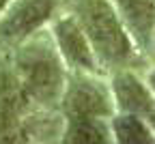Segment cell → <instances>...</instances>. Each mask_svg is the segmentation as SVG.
Masks as SVG:
<instances>
[{
  "mask_svg": "<svg viewBox=\"0 0 155 144\" xmlns=\"http://www.w3.org/2000/svg\"><path fill=\"white\" fill-rule=\"evenodd\" d=\"M67 0H13L0 15V50H13L32 34L50 28Z\"/></svg>",
  "mask_w": 155,
  "mask_h": 144,
  "instance_id": "5",
  "label": "cell"
},
{
  "mask_svg": "<svg viewBox=\"0 0 155 144\" xmlns=\"http://www.w3.org/2000/svg\"><path fill=\"white\" fill-rule=\"evenodd\" d=\"M65 118L58 110L32 103L17 80L11 56L0 54V142H45L61 140Z\"/></svg>",
  "mask_w": 155,
  "mask_h": 144,
  "instance_id": "1",
  "label": "cell"
},
{
  "mask_svg": "<svg viewBox=\"0 0 155 144\" xmlns=\"http://www.w3.org/2000/svg\"><path fill=\"white\" fill-rule=\"evenodd\" d=\"M149 56H155V30H153V37H151V45H149Z\"/></svg>",
  "mask_w": 155,
  "mask_h": 144,
  "instance_id": "13",
  "label": "cell"
},
{
  "mask_svg": "<svg viewBox=\"0 0 155 144\" xmlns=\"http://www.w3.org/2000/svg\"><path fill=\"white\" fill-rule=\"evenodd\" d=\"M58 110H61L63 118L71 116L110 118L116 112L108 80H104L101 73H86V71L67 73Z\"/></svg>",
  "mask_w": 155,
  "mask_h": 144,
  "instance_id": "4",
  "label": "cell"
},
{
  "mask_svg": "<svg viewBox=\"0 0 155 144\" xmlns=\"http://www.w3.org/2000/svg\"><path fill=\"white\" fill-rule=\"evenodd\" d=\"M61 142H65V144H108V142H112L110 118H95V116L65 118Z\"/></svg>",
  "mask_w": 155,
  "mask_h": 144,
  "instance_id": "9",
  "label": "cell"
},
{
  "mask_svg": "<svg viewBox=\"0 0 155 144\" xmlns=\"http://www.w3.org/2000/svg\"><path fill=\"white\" fill-rule=\"evenodd\" d=\"M110 131L116 144H155L151 123L131 112H114L110 116Z\"/></svg>",
  "mask_w": 155,
  "mask_h": 144,
  "instance_id": "10",
  "label": "cell"
},
{
  "mask_svg": "<svg viewBox=\"0 0 155 144\" xmlns=\"http://www.w3.org/2000/svg\"><path fill=\"white\" fill-rule=\"evenodd\" d=\"M69 11L86 32L104 73L136 69L142 63L144 54L136 47L110 0H69Z\"/></svg>",
  "mask_w": 155,
  "mask_h": 144,
  "instance_id": "3",
  "label": "cell"
},
{
  "mask_svg": "<svg viewBox=\"0 0 155 144\" xmlns=\"http://www.w3.org/2000/svg\"><path fill=\"white\" fill-rule=\"evenodd\" d=\"M108 84L116 112H131L147 118L149 123L153 120L155 97L144 82V75H138L136 69H116L108 73Z\"/></svg>",
  "mask_w": 155,
  "mask_h": 144,
  "instance_id": "7",
  "label": "cell"
},
{
  "mask_svg": "<svg viewBox=\"0 0 155 144\" xmlns=\"http://www.w3.org/2000/svg\"><path fill=\"white\" fill-rule=\"evenodd\" d=\"M121 15L140 54L149 56L151 37L155 30V0H110Z\"/></svg>",
  "mask_w": 155,
  "mask_h": 144,
  "instance_id": "8",
  "label": "cell"
},
{
  "mask_svg": "<svg viewBox=\"0 0 155 144\" xmlns=\"http://www.w3.org/2000/svg\"><path fill=\"white\" fill-rule=\"evenodd\" d=\"M9 52L13 71L32 103L43 110H58L69 69L54 45L50 28L32 34Z\"/></svg>",
  "mask_w": 155,
  "mask_h": 144,
  "instance_id": "2",
  "label": "cell"
},
{
  "mask_svg": "<svg viewBox=\"0 0 155 144\" xmlns=\"http://www.w3.org/2000/svg\"><path fill=\"white\" fill-rule=\"evenodd\" d=\"M50 34L69 71H86L104 75L86 32L82 30L80 22L71 11H63L54 17V22L50 24Z\"/></svg>",
  "mask_w": 155,
  "mask_h": 144,
  "instance_id": "6",
  "label": "cell"
},
{
  "mask_svg": "<svg viewBox=\"0 0 155 144\" xmlns=\"http://www.w3.org/2000/svg\"><path fill=\"white\" fill-rule=\"evenodd\" d=\"M144 82L149 84V88H151V93H153V97H155V65H151L149 71L144 73Z\"/></svg>",
  "mask_w": 155,
  "mask_h": 144,
  "instance_id": "11",
  "label": "cell"
},
{
  "mask_svg": "<svg viewBox=\"0 0 155 144\" xmlns=\"http://www.w3.org/2000/svg\"><path fill=\"white\" fill-rule=\"evenodd\" d=\"M13 2V0H0V15H2L7 9H9V5Z\"/></svg>",
  "mask_w": 155,
  "mask_h": 144,
  "instance_id": "12",
  "label": "cell"
},
{
  "mask_svg": "<svg viewBox=\"0 0 155 144\" xmlns=\"http://www.w3.org/2000/svg\"><path fill=\"white\" fill-rule=\"evenodd\" d=\"M151 127H153V131H155V116H153V120H151Z\"/></svg>",
  "mask_w": 155,
  "mask_h": 144,
  "instance_id": "14",
  "label": "cell"
}]
</instances>
